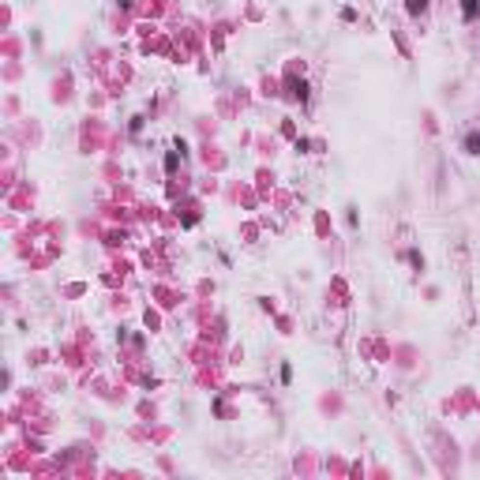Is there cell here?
I'll return each mask as SVG.
<instances>
[{"mask_svg":"<svg viewBox=\"0 0 480 480\" xmlns=\"http://www.w3.org/2000/svg\"><path fill=\"white\" fill-rule=\"evenodd\" d=\"M461 11H465V19H473V15H477V0H465V4H461Z\"/></svg>","mask_w":480,"mask_h":480,"instance_id":"cell-1","label":"cell"},{"mask_svg":"<svg viewBox=\"0 0 480 480\" xmlns=\"http://www.w3.org/2000/svg\"><path fill=\"white\" fill-rule=\"evenodd\" d=\"M424 8V0H409V11H420Z\"/></svg>","mask_w":480,"mask_h":480,"instance_id":"cell-2","label":"cell"}]
</instances>
